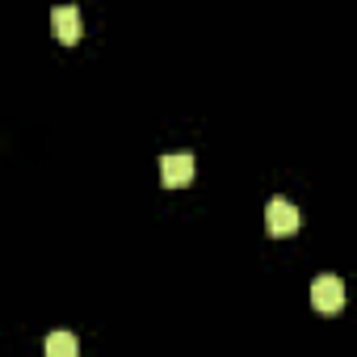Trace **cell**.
Returning a JSON list of instances; mask_svg holds the SVG:
<instances>
[{
	"instance_id": "6da1fadb",
	"label": "cell",
	"mask_w": 357,
	"mask_h": 357,
	"mask_svg": "<svg viewBox=\"0 0 357 357\" xmlns=\"http://www.w3.org/2000/svg\"><path fill=\"white\" fill-rule=\"evenodd\" d=\"M298 223H303V215H298V206H294L290 198H269V206H265V227H269V236L286 240V236L298 231Z\"/></svg>"
},
{
	"instance_id": "7a4b0ae2",
	"label": "cell",
	"mask_w": 357,
	"mask_h": 357,
	"mask_svg": "<svg viewBox=\"0 0 357 357\" xmlns=\"http://www.w3.org/2000/svg\"><path fill=\"white\" fill-rule=\"evenodd\" d=\"M311 307H315L319 315H336V311H344V282L332 278V273L315 278V282H311Z\"/></svg>"
},
{
	"instance_id": "3957f363",
	"label": "cell",
	"mask_w": 357,
	"mask_h": 357,
	"mask_svg": "<svg viewBox=\"0 0 357 357\" xmlns=\"http://www.w3.org/2000/svg\"><path fill=\"white\" fill-rule=\"evenodd\" d=\"M160 181H164L168 190H181V185H190V181H194V155H190V151L164 155V160H160Z\"/></svg>"
},
{
	"instance_id": "277c9868",
	"label": "cell",
	"mask_w": 357,
	"mask_h": 357,
	"mask_svg": "<svg viewBox=\"0 0 357 357\" xmlns=\"http://www.w3.org/2000/svg\"><path fill=\"white\" fill-rule=\"evenodd\" d=\"M51 26H55V38H59V43H68V47L80 43V9L59 5V9L51 13Z\"/></svg>"
},
{
	"instance_id": "5b68a950",
	"label": "cell",
	"mask_w": 357,
	"mask_h": 357,
	"mask_svg": "<svg viewBox=\"0 0 357 357\" xmlns=\"http://www.w3.org/2000/svg\"><path fill=\"white\" fill-rule=\"evenodd\" d=\"M47 357H80V340H76V332H68V328L51 332V336H47Z\"/></svg>"
}]
</instances>
